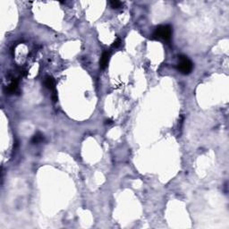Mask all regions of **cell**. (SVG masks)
I'll return each mask as SVG.
<instances>
[{
	"mask_svg": "<svg viewBox=\"0 0 229 229\" xmlns=\"http://www.w3.org/2000/svg\"><path fill=\"white\" fill-rule=\"evenodd\" d=\"M122 2H120V1H111L110 2V6H111V7L112 8H118V7H120L121 6H122Z\"/></svg>",
	"mask_w": 229,
	"mask_h": 229,
	"instance_id": "52a82bcc",
	"label": "cell"
},
{
	"mask_svg": "<svg viewBox=\"0 0 229 229\" xmlns=\"http://www.w3.org/2000/svg\"><path fill=\"white\" fill-rule=\"evenodd\" d=\"M153 36L156 39H160L165 41H168L170 40L172 36V28L170 25L158 26L154 30Z\"/></svg>",
	"mask_w": 229,
	"mask_h": 229,
	"instance_id": "6da1fadb",
	"label": "cell"
},
{
	"mask_svg": "<svg viewBox=\"0 0 229 229\" xmlns=\"http://www.w3.org/2000/svg\"><path fill=\"white\" fill-rule=\"evenodd\" d=\"M42 141H43V135L41 133H39V132L36 133L34 136L32 137V143H39V142Z\"/></svg>",
	"mask_w": 229,
	"mask_h": 229,
	"instance_id": "8992f818",
	"label": "cell"
},
{
	"mask_svg": "<svg viewBox=\"0 0 229 229\" xmlns=\"http://www.w3.org/2000/svg\"><path fill=\"white\" fill-rule=\"evenodd\" d=\"M18 87V81L17 80H13L12 82L10 83L9 86L7 87V92L8 93H14Z\"/></svg>",
	"mask_w": 229,
	"mask_h": 229,
	"instance_id": "5b68a950",
	"label": "cell"
},
{
	"mask_svg": "<svg viewBox=\"0 0 229 229\" xmlns=\"http://www.w3.org/2000/svg\"><path fill=\"white\" fill-rule=\"evenodd\" d=\"M109 53L108 52H104L102 57H101V59H100V62H99V64H100V67L102 69L104 68H106L108 66V61H109Z\"/></svg>",
	"mask_w": 229,
	"mask_h": 229,
	"instance_id": "3957f363",
	"label": "cell"
},
{
	"mask_svg": "<svg viewBox=\"0 0 229 229\" xmlns=\"http://www.w3.org/2000/svg\"><path fill=\"white\" fill-rule=\"evenodd\" d=\"M120 44H121V39H120L119 38H117L116 40L114 41V43H113L112 47H113V48H118V47L120 46Z\"/></svg>",
	"mask_w": 229,
	"mask_h": 229,
	"instance_id": "ba28073f",
	"label": "cell"
},
{
	"mask_svg": "<svg viewBox=\"0 0 229 229\" xmlns=\"http://www.w3.org/2000/svg\"><path fill=\"white\" fill-rule=\"evenodd\" d=\"M106 122H107V123H112V122H111V120H107Z\"/></svg>",
	"mask_w": 229,
	"mask_h": 229,
	"instance_id": "9c48e42d",
	"label": "cell"
},
{
	"mask_svg": "<svg viewBox=\"0 0 229 229\" xmlns=\"http://www.w3.org/2000/svg\"><path fill=\"white\" fill-rule=\"evenodd\" d=\"M45 86L49 90H55V80L51 76H47L45 79Z\"/></svg>",
	"mask_w": 229,
	"mask_h": 229,
	"instance_id": "277c9868",
	"label": "cell"
},
{
	"mask_svg": "<svg viewBox=\"0 0 229 229\" xmlns=\"http://www.w3.org/2000/svg\"><path fill=\"white\" fill-rule=\"evenodd\" d=\"M178 71L183 74H189L192 72L193 68L192 62L185 56H179L178 57V65H177Z\"/></svg>",
	"mask_w": 229,
	"mask_h": 229,
	"instance_id": "7a4b0ae2",
	"label": "cell"
}]
</instances>
